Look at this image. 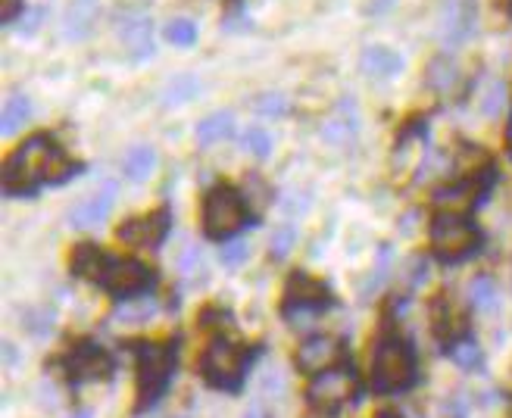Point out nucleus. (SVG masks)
<instances>
[{"label": "nucleus", "instance_id": "9", "mask_svg": "<svg viewBox=\"0 0 512 418\" xmlns=\"http://www.w3.org/2000/svg\"><path fill=\"white\" fill-rule=\"evenodd\" d=\"M150 281H153L150 269L144 263H138V259H110L104 278H100V284L116 297H135V294L147 291Z\"/></svg>", "mask_w": 512, "mask_h": 418}, {"label": "nucleus", "instance_id": "19", "mask_svg": "<svg viewBox=\"0 0 512 418\" xmlns=\"http://www.w3.org/2000/svg\"><path fill=\"white\" fill-rule=\"evenodd\" d=\"M363 72L372 75V78H394L400 69H403V57L394 54L391 47H381V44H372L363 50V60H360Z\"/></svg>", "mask_w": 512, "mask_h": 418}, {"label": "nucleus", "instance_id": "5", "mask_svg": "<svg viewBox=\"0 0 512 418\" xmlns=\"http://www.w3.org/2000/svg\"><path fill=\"white\" fill-rule=\"evenodd\" d=\"M175 365V353L166 344H138V394L141 403H153L172 375Z\"/></svg>", "mask_w": 512, "mask_h": 418}, {"label": "nucleus", "instance_id": "38", "mask_svg": "<svg viewBox=\"0 0 512 418\" xmlns=\"http://www.w3.org/2000/svg\"><path fill=\"white\" fill-rule=\"evenodd\" d=\"M244 418H266V415H263V409H260V406H253V409H247V415H244Z\"/></svg>", "mask_w": 512, "mask_h": 418}, {"label": "nucleus", "instance_id": "37", "mask_svg": "<svg viewBox=\"0 0 512 418\" xmlns=\"http://www.w3.org/2000/svg\"><path fill=\"white\" fill-rule=\"evenodd\" d=\"M22 10V0H0V19L4 22H13Z\"/></svg>", "mask_w": 512, "mask_h": 418}, {"label": "nucleus", "instance_id": "14", "mask_svg": "<svg viewBox=\"0 0 512 418\" xmlns=\"http://www.w3.org/2000/svg\"><path fill=\"white\" fill-rule=\"evenodd\" d=\"M110 369H113L110 356L100 347H94V344L79 347L69 359V372H72L75 381H100V378L110 375Z\"/></svg>", "mask_w": 512, "mask_h": 418}, {"label": "nucleus", "instance_id": "2", "mask_svg": "<svg viewBox=\"0 0 512 418\" xmlns=\"http://www.w3.org/2000/svg\"><path fill=\"white\" fill-rule=\"evenodd\" d=\"M416 378V359L413 350L406 347V341L400 337H388L378 353H375V365H372V381L381 394H394V390L409 387Z\"/></svg>", "mask_w": 512, "mask_h": 418}, {"label": "nucleus", "instance_id": "26", "mask_svg": "<svg viewBox=\"0 0 512 418\" xmlns=\"http://www.w3.org/2000/svg\"><path fill=\"white\" fill-rule=\"evenodd\" d=\"M153 166H157V153H153L150 147H135V150H128V156H125V172H128V178H135V181H144L150 172H153Z\"/></svg>", "mask_w": 512, "mask_h": 418}, {"label": "nucleus", "instance_id": "36", "mask_svg": "<svg viewBox=\"0 0 512 418\" xmlns=\"http://www.w3.org/2000/svg\"><path fill=\"white\" fill-rule=\"evenodd\" d=\"M244 256H247V244H244V241H235V244H228V247L222 250V263L238 266Z\"/></svg>", "mask_w": 512, "mask_h": 418}, {"label": "nucleus", "instance_id": "7", "mask_svg": "<svg viewBox=\"0 0 512 418\" xmlns=\"http://www.w3.org/2000/svg\"><path fill=\"white\" fill-rule=\"evenodd\" d=\"M244 362L247 356L238 344L216 341L203 356V378L216 387H238L244 378Z\"/></svg>", "mask_w": 512, "mask_h": 418}, {"label": "nucleus", "instance_id": "21", "mask_svg": "<svg viewBox=\"0 0 512 418\" xmlns=\"http://www.w3.org/2000/svg\"><path fill=\"white\" fill-rule=\"evenodd\" d=\"M107 266H110V259L100 253L94 244H82L79 250L72 253V272L79 275V278L100 281V278H104V272H107Z\"/></svg>", "mask_w": 512, "mask_h": 418}, {"label": "nucleus", "instance_id": "8", "mask_svg": "<svg viewBox=\"0 0 512 418\" xmlns=\"http://www.w3.org/2000/svg\"><path fill=\"white\" fill-rule=\"evenodd\" d=\"M478 0H444L441 4V41L447 47L463 44L475 35Z\"/></svg>", "mask_w": 512, "mask_h": 418}, {"label": "nucleus", "instance_id": "35", "mask_svg": "<svg viewBox=\"0 0 512 418\" xmlns=\"http://www.w3.org/2000/svg\"><path fill=\"white\" fill-rule=\"evenodd\" d=\"M291 244H294V225H281V228L272 234V253H275L278 259H281V256H288Z\"/></svg>", "mask_w": 512, "mask_h": 418}, {"label": "nucleus", "instance_id": "28", "mask_svg": "<svg viewBox=\"0 0 512 418\" xmlns=\"http://www.w3.org/2000/svg\"><path fill=\"white\" fill-rule=\"evenodd\" d=\"M453 82H456V66H453L447 57L434 60L431 69H428V85H431V88H438V91H450Z\"/></svg>", "mask_w": 512, "mask_h": 418}, {"label": "nucleus", "instance_id": "40", "mask_svg": "<svg viewBox=\"0 0 512 418\" xmlns=\"http://www.w3.org/2000/svg\"><path fill=\"white\" fill-rule=\"evenodd\" d=\"M72 418H91L88 412H79V415H72Z\"/></svg>", "mask_w": 512, "mask_h": 418}, {"label": "nucleus", "instance_id": "39", "mask_svg": "<svg viewBox=\"0 0 512 418\" xmlns=\"http://www.w3.org/2000/svg\"><path fill=\"white\" fill-rule=\"evenodd\" d=\"M506 144H509V150H512V116H509V125H506Z\"/></svg>", "mask_w": 512, "mask_h": 418}, {"label": "nucleus", "instance_id": "24", "mask_svg": "<svg viewBox=\"0 0 512 418\" xmlns=\"http://www.w3.org/2000/svg\"><path fill=\"white\" fill-rule=\"evenodd\" d=\"M29 116H32V103H29V97L13 94V97L4 103V119H0V132H4L7 138L16 135L19 128H22L25 122H29Z\"/></svg>", "mask_w": 512, "mask_h": 418}, {"label": "nucleus", "instance_id": "22", "mask_svg": "<svg viewBox=\"0 0 512 418\" xmlns=\"http://www.w3.org/2000/svg\"><path fill=\"white\" fill-rule=\"evenodd\" d=\"M434 331H438L444 341L453 347L456 341H463V334H466V316L459 309H453L450 303H441L438 312H434Z\"/></svg>", "mask_w": 512, "mask_h": 418}, {"label": "nucleus", "instance_id": "23", "mask_svg": "<svg viewBox=\"0 0 512 418\" xmlns=\"http://www.w3.org/2000/svg\"><path fill=\"white\" fill-rule=\"evenodd\" d=\"M232 128H235V116L228 113V110H219V113H210L207 119H203L197 125V141L207 147V144H216L222 138L232 135Z\"/></svg>", "mask_w": 512, "mask_h": 418}, {"label": "nucleus", "instance_id": "25", "mask_svg": "<svg viewBox=\"0 0 512 418\" xmlns=\"http://www.w3.org/2000/svg\"><path fill=\"white\" fill-rule=\"evenodd\" d=\"M153 312H157V303H153L150 297H144V300H128L125 306L116 309L113 322H119V325H144L153 316Z\"/></svg>", "mask_w": 512, "mask_h": 418}, {"label": "nucleus", "instance_id": "20", "mask_svg": "<svg viewBox=\"0 0 512 418\" xmlns=\"http://www.w3.org/2000/svg\"><path fill=\"white\" fill-rule=\"evenodd\" d=\"M288 297H291V306H310V309H319L331 300L328 287L310 275H294L288 284Z\"/></svg>", "mask_w": 512, "mask_h": 418}, {"label": "nucleus", "instance_id": "1", "mask_svg": "<svg viewBox=\"0 0 512 418\" xmlns=\"http://www.w3.org/2000/svg\"><path fill=\"white\" fill-rule=\"evenodd\" d=\"M75 169L72 160H66L57 141L47 135H35L25 141L4 166V191L7 194H29L44 181H66Z\"/></svg>", "mask_w": 512, "mask_h": 418}, {"label": "nucleus", "instance_id": "32", "mask_svg": "<svg viewBox=\"0 0 512 418\" xmlns=\"http://www.w3.org/2000/svg\"><path fill=\"white\" fill-rule=\"evenodd\" d=\"M197 78L194 75H178L175 82L166 88V103H178V100H191L197 94Z\"/></svg>", "mask_w": 512, "mask_h": 418}, {"label": "nucleus", "instance_id": "17", "mask_svg": "<svg viewBox=\"0 0 512 418\" xmlns=\"http://www.w3.org/2000/svg\"><path fill=\"white\" fill-rule=\"evenodd\" d=\"M422 160H425V138H422L419 128H409V132L400 138L397 153H394V172H397V181H400V178L406 181L409 175H413V172L422 166Z\"/></svg>", "mask_w": 512, "mask_h": 418}, {"label": "nucleus", "instance_id": "12", "mask_svg": "<svg viewBox=\"0 0 512 418\" xmlns=\"http://www.w3.org/2000/svg\"><path fill=\"white\" fill-rule=\"evenodd\" d=\"M113 203H116V185H113V181H107V185L100 188V191H94L88 200L75 203L69 209V225H75V228H97L100 222L110 216Z\"/></svg>", "mask_w": 512, "mask_h": 418}, {"label": "nucleus", "instance_id": "11", "mask_svg": "<svg viewBox=\"0 0 512 418\" xmlns=\"http://www.w3.org/2000/svg\"><path fill=\"white\" fill-rule=\"evenodd\" d=\"M481 181L478 178H466V181H456L450 188H441L434 194V209H438V216H463L469 219V213L478 206V197H481Z\"/></svg>", "mask_w": 512, "mask_h": 418}, {"label": "nucleus", "instance_id": "34", "mask_svg": "<svg viewBox=\"0 0 512 418\" xmlns=\"http://www.w3.org/2000/svg\"><path fill=\"white\" fill-rule=\"evenodd\" d=\"M503 97H506L503 85L494 82V85L488 88V94H484V100H481V113H484V116H497L500 107H503Z\"/></svg>", "mask_w": 512, "mask_h": 418}, {"label": "nucleus", "instance_id": "30", "mask_svg": "<svg viewBox=\"0 0 512 418\" xmlns=\"http://www.w3.org/2000/svg\"><path fill=\"white\" fill-rule=\"evenodd\" d=\"M450 356H453V362L459 365V369H478V362H481V350H478V344H472V341H456L453 347H450Z\"/></svg>", "mask_w": 512, "mask_h": 418}, {"label": "nucleus", "instance_id": "3", "mask_svg": "<svg viewBox=\"0 0 512 418\" xmlns=\"http://www.w3.org/2000/svg\"><path fill=\"white\" fill-rule=\"evenodd\" d=\"M247 222V209H244V200L235 188H213L210 197H207V206H203V231H207V238L213 241H225L238 234Z\"/></svg>", "mask_w": 512, "mask_h": 418}, {"label": "nucleus", "instance_id": "41", "mask_svg": "<svg viewBox=\"0 0 512 418\" xmlns=\"http://www.w3.org/2000/svg\"><path fill=\"white\" fill-rule=\"evenodd\" d=\"M381 418H397V415H381Z\"/></svg>", "mask_w": 512, "mask_h": 418}, {"label": "nucleus", "instance_id": "13", "mask_svg": "<svg viewBox=\"0 0 512 418\" xmlns=\"http://www.w3.org/2000/svg\"><path fill=\"white\" fill-rule=\"evenodd\" d=\"M166 228H169V213L160 209V213H153V216L125 222L119 228V241L128 247H157L166 238Z\"/></svg>", "mask_w": 512, "mask_h": 418}, {"label": "nucleus", "instance_id": "10", "mask_svg": "<svg viewBox=\"0 0 512 418\" xmlns=\"http://www.w3.org/2000/svg\"><path fill=\"white\" fill-rule=\"evenodd\" d=\"M341 359H344V347H341V341H335V337H310L297 353V365L310 375L338 369Z\"/></svg>", "mask_w": 512, "mask_h": 418}, {"label": "nucleus", "instance_id": "31", "mask_svg": "<svg viewBox=\"0 0 512 418\" xmlns=\"http://www.w3.org/2000/svg\"><path fill=\"white\" fill-rule=\"evenodd\" d=\"M166 38L178 47H191L197 41V25L191 19H175V22H169Z\"/></svg>", "mask_w": 512, "mask_h": 418}, {"label": "nucleus", "instance_id": "4", "mask_svg": "<svg viewBox=\"0 0 512 418\" xmlns=\"http://www.w3.org/2000/svg\"><path fill=\"white\" fill-rule=\"evenodd\" d=\"M481 241L478 228L463 216H438L431 225V250L444 263H456V259L469 256Z\"/></svg>", "mask_w": 512, "mask_h": 418}, {"label": "nucleus", "instance_id": "15", "mask_svg": "<svg viewBox=\"0 0 512 418\" xmlns=\"http://www.w3.org/2000/svg\"><path fill=\"white\" fill-rule=\"evenodd\" d=\"M100 16L97 0H72L66 16H63V35L69 41H82L94 32V22Z\"/></svg>", "mask_w": 512, "mask_h": 418}, {"label": "nucleus", "instance_id": "16", "mask_svg": "<svg viewBox=\"0 0 512 418\" xmlns=\"http://www.w3.org/2000/svg\"><path fill=\"white\" fill-rule=\"evenodd\" d=\"M119 38L128 47V54L138 57V60H144V57L153 54V29H150L147 16H122V22H119Z\"/></svg>", "mask_w": 512, "mask_h": 418}, {"label": "nucleus", "instance_id": "18", "mask_svg": "<svg viewBox=\"0 0 512 418\" xmlns=\"http://www.w3.org/2000/svg\"><path fill=\"white\" fill-rule=\"evenodd\" d=\"M356 132H360V116H356V107H353V103L344 100L341 107L335 110V116L328 119V125L322 128V138L331 141V144L347 147V144L356 138Z\"/></svg>", "mask_w": 512, "mask_h": 418}, {"label": "nucleus", "instance_id": "6", "mask_svg": "<svg viewBox=\"0 0 512 418\" xmlns=\"http://www.w3.org/2000/svg\"><path fill=\"white\" fill-rule=\"evenodd\" d=\"M306 397H310V406L319 412H338L341 406H347L356 397V375L350 369H344V365H338V369H331V372H322L313 378Z\"/></svg>", "mask_w": 512, "mask_h": 418}, {"label": "nucleus", "instance_id": "33", "mask_svg": "<svg viewBox=\"0 0 512 418\" xmlns=\"http://www.w3.org/2000/svg\"><path fill=\"white\" fill-rule=\"evenodd\" d=\"M256 113H266V116H281V113H288L291 110V100L285 94H263V97H256Z\"/></svg>", "mask_w": 512, "mask_h": 418}, {"label": "nucleus", "instance_id": "29", "mask_svg": "<svg viewBox=\"0 0 512 418\" xmlns=\"http://www.w3.org/2000/svg\"><path fill=\"white\" fill-rule=\"evenodd\" d=\"M241 147H244L247 153H253V156H260V160H266L269 150H272V138L263 132L260 125H250L247 132L241 135Z\"/></svg>", "mask_w": 512, "mask_h": 418}, {"label": "nucleus", "instance_id": "27", "mask_svg": "<svg viewBox=\"0 0 512 418\" xmlns=\"http://www.w3.org/2000/svg\"><path fill=\"white\" fill-rule=\"evenodd\" d=\"M469 297H472V303L481 309V312H491V309H497V287H494V281L491 278H475L472 284H469Z\"/></svg>", "mask_w": 512, "mask_h": 418}]
</instances>
